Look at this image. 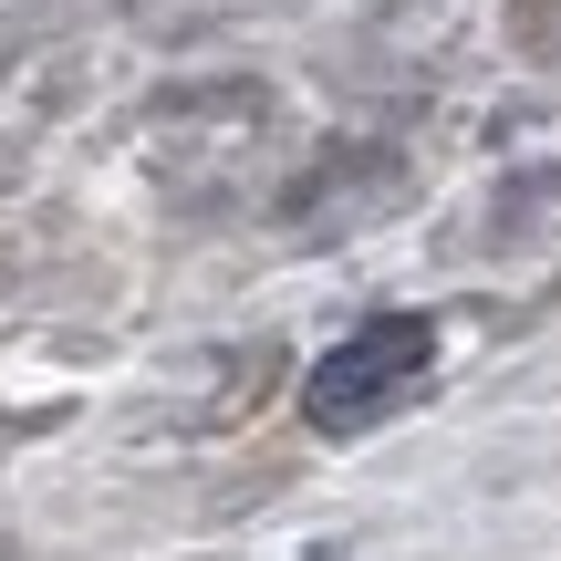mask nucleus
Here are the masks:
<instances>
[{
	"instance_id": "f257e3e1",
	"label": "nucleus",
	"mask_w": 561,
	"mask_h": 561,
	"mask_svg": "<svg viewBox=\"0 0 561 561\" xmlns=\"http://www.w3.org/2000/svg\"><path fill=\"white\" fill-rule=\"evenodd\" d=\"M426 364H437V322L426 312H375L343 343H322V364L301 375V416H312L322 437H354L385 405H405V385H416Z\"/></svg>"
}]
</instances>
